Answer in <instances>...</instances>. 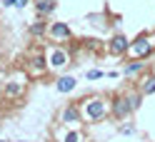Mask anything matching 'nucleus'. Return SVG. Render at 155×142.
Wrapping results in <instances>:
<instances>
[{
    "mask_svg": "<svg viewBox=\"0 0 155 142\" xmlns=\"http://www.w3.org/2000/svg\"><path fill=\"white\" fill-rule=\"evenodd\" d=\"M110 112H113L118 120H123V117H128L130 112H133V105H130L128 97H120V95H118V97L110 102Z\"/></svg>",
    "mask_w": 155,
    "mask_h": 142,
    "instance_id": "f257e3e1",
    "label": "nucleus"
},
{
    "mask_svg": "<svg viewBox=\"0 0 155 142\" xmlns=\"http://www.w3.org/2000/svg\"><path fill=\"white\" fill-rule=\"evenodd\" d=\"M85 117H88V120H103L105 117V102L103 100H98V97H95V100H88V102H85Z\"/></svg>",
    "mask_w": 155,
    "mask_h": 142,
    "instance_id": "f03ea898",
    "label": "nucleus"
},
{
    "mask_svg": "<svg viewBox=\"0 0 155 142\" xmlns=\"http://www.w3.org/2000/svg\"><path fill=\"white\" fill-rule=\"evenodd\" d=\"M130 52L138 55V58H145V55H150V40L148 35H140L135 43H130Z\"/></svg>",
    "mask_w": 155,
    "mask_h": 142,
    "instance_id": "7ed1b4c3",
    "label": "nucleus"
},
{
    "mask_svg": "<svg viewBox=\"0 0 155 142\" xmlns=\"http://www.w3.org/2000/svg\"><path fill=\"white\" fill-rule=\"evenodd\" d=\"M48 65L50 68H63V65H68V52L63 47H53L50 55H48Z\"/></svg>",
    "mask_w": 155,
    "mask_h": 142,
    "instance_id": "20e7f679",
    "label": "nucleus"
},
{
    "mask_svg": "<svg viewBox=\"0 0 155 142\" xmlns=\"http://www.w3.org/2000/svg\"><path fill=\"white\" fill-rule=\"evenodd\" d=\"M125 50H130L128 37H125V35H115L113 40H110V52H113V55H123Z\"/></svg>",
    "mask_w": 155,
    "mask_h": 142,
    "instance_id": "39448f33",
    "label": "nucleus"
},
{
    "mask_svg": "<svg viewBox=\"0 0 155 142\" xmlns=\"http://www.w3.org/2000/svg\"><path fill=\"white\" fill-rule=\"evenodd\" d=\"M50 35L58 37V40H70V25H65V23H53V25H50Z\"/></svg>",
    "mask_w": 155,
    "mask_h": 142,
    "instance_id": "423d86ee",
    "label": "nucleus"
},
{
    "mask_svg": "<svg viewBox=\"0 0 155 142\" xmlns=\"http://www.w3.org/2000/svg\"><path fill=\"white\" fill-rule=\"evenodd\" d=\"M60 120L65 122V125H75V122H80V110H78V107H65L63 110V115H60Z\"/></svg>",
    "mask_w": 155,
    "mask_h": 142,
    "instance_id": "0eeeda50",
    "label": "nucleus"
},
{
    "mask_svg": "<svg viewBox=\"0 0 155 142\" xmlns=\"http://www.w3.org/2000/svg\"><path fill=\"white\" fill-rule=\"evenodd\" d=\"M55 8H58V3H55V0H38V3H35L38 15H50Z\"/></svg>",
    "mask_w": 155,
    "mask_h": 142,
    "instance_id": "6e6552de",
    "label": "nucleus"
},
{
    "mask_svg": "<svg viewBox=\"0 0 155 142\" xmlns=\"http://www.w3.org/2000/svg\"><path fill=\"white\" fill-rule=\"evenodd\" d=\"M55 87H58V92H70L75 87V77H73V75H65V77H60L55 82Z\"/></svg>",
    "mask_w": 155,
    "mask_h": 142,
    "instance_id": "1a4fd4ad",
    "label": "nucleus"
},
{
    "mask_svg": "<svg viewBox=\"0 0 155 142\" xmlns=\"http://www.w3.org/2000/svg\"><path fill=\"white\" fill-rule=\"evenodd\" d=\"M20 92H23V85L20 82H8L5 85V95H8V97H18Z\"/></svg>",
    "mask_w": 155,
    "mask_h": 142,
    "instance_id": "9d476101",
    "label": "nucleus"
},
{
    "mask_svg": "<svg viewBox=\"0 0 155 142\" xmlns=\"http://www.w3.org/2000/svg\"><path fill=\"white\" fill-rule=\"evenodd\" d=\"M153 92H155V75L143 80V95H153Z\"/></svg>",
    "mask_w": 155,
    "mask_h": 142,
    "instance_id": "9b49d317",
    "label": "nucleus"
},
{
    "mask_svg": "<svg viewBox=\"0 0 155 142\" xmlns=\"http://www.w3.org/2000/svg\"><path fill=\"white\" fill-rule=\"evenodd\" d=\"M143 68H145V62H130L128 68H125V75H128V77H130V75H138Z\"/></svg>",
    "mask_w": 155,
    "mask_h": 142,
    "instance_id": "f8f14e48",
    "label": "nucleus"
},
{
    "mask_svg": "<svg viewBox=\"0 0 155 142\" xmlns=\"http://www.w3.org/2000/svg\"><path fill=\"white\" fill-rule=\"evenodd\" d=\"M45 68H48V65H45L43 58H33V70H35V72H43Z\"/></svg>",
    "mask_w": 155,
    "mask_h": 142,
    "instance_id": "ddd939ff",
    "label": "nucleus"
},
{
    "mask_svg": "<svg viewBox=\"0 0 155 142\" xmlns=\"http://www.w3.org/2000/svg\"><path fill=\"white\" fill-rule=\"evenodd\" d=\"M43 33H45V25H43V23H35V25L30 27V35H35V37L43 35Z\"/></svg>",
    "mask_w": 155,
    "mask_h": 142,
    "instance_id": "4468645a",
    "label": "nucleus"
},
{
    "mask_svg": "<svg viewBox=\"0 0 155 142\" xmlns=\"http://www.w3.org/2000/svg\"><path fill=\"white\" fill-rule=\"evenodd\" d=\"M100 77H103L100 70H88V80H100Z\"/></svg>",
    "mask_w": 155,
    "mask_h": 142,
    "instance_id": "2eb2a0df",
    "label": "nucleus"
},
{
    "mask_svg": "<svg viewBox=\"0 0 155 142\" xmlns=\"http://www.w3.org/2000/svg\"><path fill=\"white\" fill-rule=\"evenodd\" d=\"M80 140V135H78V132H70V135H65V142H78Z\"/></svg>",
    "mask_w": 155,
    "mask_h": 142,
    "instance_id": "dca6fc26",
    "label": "nucleus"
},
{
    "mask_svg": "<svg viewBox=\"0 0 155 142\" xmlns=\"http://www.w3.org/2000/svg\"><path fill=\"white\" fill-rule=\"evenodd\" d=\"M25 5H28V0H18V5H15V8H25Z\"/></svg>",
    "mask_w": 155,
    "mask_h": 142,
    "instance_id": "f3484780",
    "label": "nucleus"
},
{
    "mask_svg": "<svg viewBox=\"0 0 155 142\" xmlns=\"http://www.w3.org/2000/svg\"><path fill=\"white\" fill-rule=\"evenodd\" d=\"M5 5H18V0H5Z\"/></svg>",
    "mask_w": 155,
    "mask_h": 142,
    "instance_id": "a211bd4d",
    "label": "nucleus"
},
{
    "mask_svg": "<svg viewBox=\"0 0 155 142\" xmlns=\"http://www.w3.org/2000/svg\"><path fill=\"white\" fill-rule=\"evenodd\" d=\"M18 142H23V140H18Z\"/></svg>",
    "mask_w": 155,
    "mask_h": 142,
    "instance_id": "6ab92c4d",
    "label": "nucleus"
},
{
    "mask_svg": "<svg viewBox=\"0 0 155 142\" xmlns=\"http://www.w3.org/2000/svg\"><path fill=\"white\" fill-rule=\"evenodd\" d=\"M0 142H3V140H0Z\"/></svg>",
    "mask_w": 155,
    "mask_h": 142,
    "instance_id": "aec40b11",
    "label": "nucleus"
}]
</instances>
